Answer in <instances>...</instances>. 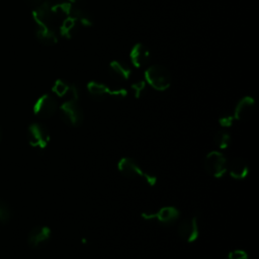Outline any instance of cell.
<instances>
[{"mask_svg":"<svg viewBox=\"0 0 259 259\" xmlns=\"http://www.w3.org/2000/svg\"><path fill=\"white\" fill-rule=\"evenodd\" d=\"M117 169L121 175L127 178H140L149 186H154L157 182V177L155 175L144 171L132 158H121L117 163Z\"/></svg>","mask_w":259,"mask_h":259,"instance_id":"1","label":"cell"},{"mask_svg":"<svg viewBox=\"0 0 259 259\" xmlns=\"http://www.w3.org/2000/svg\"><path fill=\"white\" fill-rule=\"evenodd\" d=\"M145 81L154 89L164 91L171 85V75L162 65H153L145 71Z\"/></svg>","mask_w":259,"mask_h":259,"instance_id":"2","label":"cell"},{"mask_svg":"<svg viewBox=\"0 0 259 259\" xmlns=\"http://www.w3.org/2000/svg\"><path fill=\"white\" fill-rule=\"evenodd\" d=\"M60 117L70 126H79L83 122L84 114L78 101L66 100L59 108Z\"/></svg>","mask_w":259,"mask_h":259,"instance_id":"3","label":"cell"},{"mask_svg":"<svg viewBox=\"0 0 259 259\" xmlns=\"http://www.w3.org/2000/svg\"><path fill=\"white\" fill-rule=\"evenodd\" d=\"M227 166V158L219 151L209 152L204 158L205 171L215 178H220L226 173Z\"/></svg>","mask_w":259,"mask_h":259,"instance_id":"4","label":"cell"},{"mask_svg":"<svg viewBox=\"0 0 259 259\" xmlns=\"http://www.w3.org/2000/svg\"><path fill=\"white\" fill-rule=\"evenodd\" d=\"M87 90L92 98L96 100H102L107 96L115 97V98H124L127 95V91L123 88L119 89H110L105 84L91 81L87 84Z\"/></svg>","mask_w":259,"mask_h":259,"instance_id":"5","label":"cell"},{"mask_svg":"<svg viewBox=\"0 0 259 259\" xmlns=\"http://www.w3.org/2000/svg\"><path fill=\"white\" fill-rule=\"evenodd\" d=\"M28 142L31 147L37 150H44L50 142L49 131L40 123L34 122L28 126L27 130Z\"/></svg>","mask_w":259,"mask_h":259,"instance_id":"6","label":"cell"},{"mask_svg":"<svg viewBox=\"0 0 259 259\" xmlns=\"http://www.w3.org/2000/svg\"><path fill=\"white\" fill-rule=\"evenodd\" d=\"M58 110V103L56 99L50 94L41 95L33 105V112L36 116L41 118L52 117Z\"/></svg>","mask_w":259,"mask_h":259,"instance_id":"7","label":"cell"},{"mask_svg":"<svg viewBox=\"0 0 259 259\" xmlns=\"http://www.w3.org/2000/svg\"><path fill=\"white\" fill-rule=\"evenodd\" d=\"M177 232L179 237L187 243L194 242L199 235L198 221L196 217H189L181 221L178 225Z\"/></svg>","mask_w":259,"mask_h":259,"instance_id":"8","label":"cell"},{"mask_svg":"<svg viewBox=\"0 0 259 259\" xmlns=\"http://www.w3.org/2000/svg\"><path fill=\"white\" fill-rule=\"evenodd\" d=\"M180 211L174 206H165L155 212H143L145 220H156L161 224H173L179 218Z\"/></svg>","mask_w":259,"mask_h":259,"instance_id":"9","label":"cell"},{"mask_svg":"<svg viewBox=\"0 0 259 259\" xmlns=\"http://www.w3.org/2000/svg\"><path fill=\"white\" fill-rule=\"evenodd\" d=\"M32 16L36 24L53 25V23L57 21V18L52 8V4L46 1H44L33 9Z\"/></svg>","mask_w":259,"mask_h":259,"instance_id":"10","label":"cell"},{"mask_svg":"<svg viewBox=\"0 0 259 259\" xmlns=\"http://www.w3.org/2000/svg\"><path fill=\"white\" fill-rule=\"evenodd\" d=\"M52 91L58 97H67V100L78 101L79 89L75 84H68L63 80H57L52 88Z\"/></svg>","mask_w":259,"mask_h":259,"instance_id":"11","label":"cell"},{"mask_svg":"<svg viewBox=\"0 0 259 259\" xmlns=\"http://www.w3.org/2000/svg\"><path fill=\"white\" fill-rule=\"evenodd\" d=\"M130 58L135 67L143 68L149 64L151 60V53L145 45L136 44L130 52Z\"/></svg>","mask_w":259,"mask_h":259,"instance_id":"12","label":"cell"},{"mask_svg":"<svg viewBox=\"0 0 259 259\" xmlns=\"http://www.w3.org/2000/svg\"><path fill=\"white\" fill-rule=\"evenodd\" d=\"M51 238V229L47 226H36L30 230L27 242L30 247L38 248Z\"/></svg>","mask_w":259,"mask_h":259,"instance_id":"13","label":"cell"},{"mask_svg":"<svg viewBox=\"0 0 259 259\" xmlns=\"http://www.w3.org/2000/svg\"><path fill=\"white\" fill-rule=\"evenodd\" d=\"M255 108V101L250 96L243 97L236 105L234 111V118L238 120H245L249 118Z\"/></svg>","mask_w":259,"mask_h":259,"instance_id":"14","label":"cell"},{"mask_svg":"<svg viewBox=\"0 0 259 259\" xmlns=\"http://www.w3.org/2000/svg\"><path fill=\"white\" fill-rule=\"evenodd\" d=\"M35 34H36L37 40L44 46L51 47L58 42L57 33L55 29L52 27V25L37 24V29Z\"/></svg>","mask_w":259,"mask_h":259,"instance_id":"15","label":"cell"},{"mask_svg":"<svg viewBox=\"0 0 259 259\" xmlns=\"http://www.w3.org/2000/svg\"><path fill=\"white\" fill-rule=\"evenodd\" d=\"M227 170H229V173L231 177L237 180L244 179L248 173H249V166L248 163L242 159V158H234L229 165L227 166Z\"/></svg>","mask_w":259,"mask_h":259,"instance_id":"16","label":"cell"},{"mask_svg":"<svg viewBox=\"0 0 259 259\" xmlns=\"http://www.w3.org/2000/svg\"><path fill=\"white\" fill-rule=\"evenodd\" d=\"M109 72L114 79L122 82L127 81L132 76L130 66L121 61H112L109 64Z\"/></svg>","mask_w":259,"mask_h":259,"instance_id":"17","label":"cell"},{"mask_svg":"<svg viewBox=\"0 0 259 259\" xmlns=\"http://www.w3.org/2000/svg\"><path fill=\"white\" fill-rule=\"evenodd\" d=\"M80 24L79 22L73 18V17H66L62 19L61 25H60V33L62 36L66 38H72L79 30Z\"/></svg>","mask_w":259,"mask_h":259,"instance_id":"18","label":"cell"},{"mask_svg":"<svg viewBox=\"0 0 259 259\" xmlns=\"http://www.w3.org/2000/svg\"><path fill=\"white\" fill-rule=\"evenodd\" d=\"M231 136L228 132L226 131H218L214 136H213V142H214V145L219 148V149H227L230 144H231Z\"/></svg>","mask_w":259,"mask_h":259,"instance_id":"19","label":"cell"},{"mask_svg":"<svg viewBox=\"0 0 259 259\" xmlns=\"http://www.w3.org/2000/svg\"><path fill=\"white\" fill-rule=\"evenodd\" d=\"M10 218H11V208L5 201L0 199V222L6 223L10 220Z\"/></svg>","mask_w":259,"mask_h":259,"instance_id":"20","label":"cell"},{"mask_svg":"<svg viewBox=\"0 0 259 259\" xmlns=\"http://www.w3.org/2000/svg\"><path fill=\"white\" fill-rule=\"evenodd\" d=\"M146 86H147V82L145 80H139V81H136L135 83H133L131 88L134 93V96L136 98H140L141 95L146 90Z\"/></svg>","mask_w":259,"mask_h":259,"instance_id":"21","label":"cell"},{"mask_svg":"<svg viewBox=\"0 0 259 259\" xmlns=\"http://www.w3.org/2000/svg\"><path fill=\"white\" fill-rule=\"evenodd\" d=\"M235 118L233 115H223L219 118V123L223 126V127H229L233 124Z\"/></svg>","mask_w":259,"mask_h":259,"instance_id":"22","label":"cell"},{"mask_svg":"<svg viewBox=\"0 0 259 259\" xmlns=\"http://www.w3.org/2000/svg\"><path fill=\"white\" fill-rule=\"evenodd\" d=\"M227 259H248V256L242 250H234L229 254Z\"/></svg>","mask_w":259,"mask_h":259,"instance_id":"23","label":"cell"},{"mask_svg":"<svg viewBox=\"0 0 259 259\" xmlns=\"http://www.w3.org/2000/svg\"><path fill=\"white\" fill-rule=\"evenodd\" d=\"M26 2L28 3V5L32 6L33 8H35L36 6H38L40 3L44 2V0H26Z\"/></svg>","mask_w":259,"mask_h":259,"instance_id":"24","label":"cell"},{"mask_svg":"<svg viewBox=\"0 0 259 259\" xmlns=\"http://www.w3.org/2000/svg\"><path fill=\"white\" fill-rule=\"evenodd\" d=\"M71 3H76V2H78L79 0H69Z\"/></svg>","mask_w":259,"mask_h":259,"instance_id":"25","label":"cell"},{"mask_svg":"<svg viewBox=\"0 0 259 259\" xmlns=\"http://www.w3.org/2000/svg\"><path fill=\"white\" fill-rule=\"evenodd\" d=\"M1 138H2V130L0 127V141H1Z\"/></svg>","mask_w":259,"mask_h":259,"instance_id":"26","label":"cell"}]
</instances>
